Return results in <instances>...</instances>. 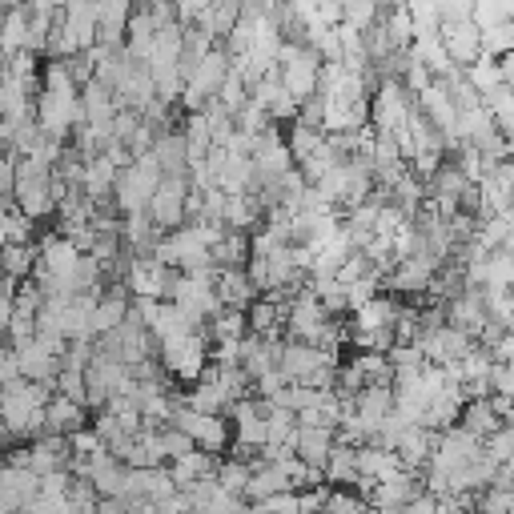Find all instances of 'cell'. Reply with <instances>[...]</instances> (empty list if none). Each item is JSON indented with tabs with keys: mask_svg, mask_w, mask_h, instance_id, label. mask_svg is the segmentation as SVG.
<instances>
[{
	"mask_svg": "<svg viewBox=\"0 0 514 514\" xmlns=\"http://www.w3.org/2000/svg\"><path fill=\"white\" fill-rule=\"evenodd\" d=\"M161 177H165V169H161V161L153 153H141L129 165H121L117 169V185H113V197H117L121 213H141L149 205V197L157 193Z\"/></svg>",
	"mask_w": 514,
	"mask_h": 514,
	"instance_id": "obj_1",
	"label": "cell"
},
{
	"mask_svg": "<svg viewBox=\"0 0 514 514\" xmlns=\"http://www.w3.org/2000/svg\"><path fill=\"white\" fill-rule=\"evenodd\" d=\"M229 69H233V53H229L225 45H213V49L201 57L197 73L185 81V93H181V105H185V113H197V109H205V105L217 97V89L225 85Z\"/></svg>",
	"mask_w": 514,
	"mask_h": 514,
	"instance_id": "obj_2",
	"label": "cell"
},
{
	"mask_svg": "<svg viewBox=\"0 0 514 514\" xmlns=\"http://www.w3.org/2000/svg\"><path fill=\"white\" fill-rule=\"evenodd\" d=\"M33 113H37L41 129H45L49 137L65 141V145H69L73 129H77V125H85L81 93H53V89H41V93H37V105H33Z\"/></svg>",
	"mask_w": 514,
	"mask_h": 514,
	"instance_id": "obj_3",
	"label": "cell"
},
{
	"mask_svg": "<svg viewBox=\"0 0 514 514\" xmlns=\"http://www.w3.org/2000/svg\"><path fill=\"white\" fill-rule=\"evenodd\" d=\"M414 105H418V97H414L398 77H382L378 89L370 93V125L398 133V129L406 125V117L414 113Z\"/></svg>",
	"mask_w": 514,
	"mask_h": 514,
	"instance_id": "obj_4",
	"label": "cell"
},
{
	"mask_svg": "<svg viewBox=\"0 0 514 514\" xmlns=\"http://www.w3.org/2000/svg\"><path fill=\"white\" fill-rule=\"evenodd\" d=\"M185 197H189V173H165L161 185H157V193H153L149 205H145V213L153 217V225H157L161 233H169V229H177V225L189 221Z\"/></svg>",
	"mask_w": 514,
	"mask_h": 514,
	"instance_id": "obj_5",
	"label": "cell"
},
{
	"mask_svg": "<svg viewBox=\"0 0 514 514\" xmlns=\"http://www.w3.org/2000/svg\"><path fill=\"white\" fill-rule=\"evenodd\" d=\"M173 422L181 426V430H189L193 434V442L197 446H205V450H213V454H225L229 446H233V430H229V414H201V410H193V406H177L173 410Z\"/></svg>",
	"mask_w": 514,
	"mask_h": 514,
	"instance_id": "obj_6",
	"label": "cell"
},
{
	"mask_svg": "<svg viewBox=\"0 0 514 514\" xmlns=\"http://www.w3.org/2000/svg\"><path fill=\"white\" fill-rule=\"evenodd\" d=\"M438 33H442V45H446V53H450V61L458 69H466V65H474L482 57V25L474 17H466V21H442Z\"/></svg>",
	"mask_w": 514,
	"mask_h": 514,
	"instance_id": "obj_7",
	"label": "cell"
},
{
	"mask_svg": "<svg viewBox=\"0 0 514 514\" xmlns=\"http://www.w3.org/2000/svg\"><path fill=\"white\" fill-rule=\"evenodd\" d=\"M446 322L462 326V330H466V334H474V342H478V334H482V330H486V322H490L482 286H462L454 298H446Z\"/></svg>",
	"mask_w": 514,
	"mask_h": 514,
	"instance_id": "obj_8",
	"label": "cell"
},
{
	"mask_svg": "<svg viewBox=\"0 0 514 514\" xmlns=\"http://www.w3.org/2000/svg\"><path fill=\"white\" fill-rule=\"evenodd\" d=\"M470 346H474V334H466V330L454 326V322H442V326H434L430 334H422V354H426V362H438V366L458 362Z\"/></svg>",
	"mask_w": 514,
	"mask_h": 514,
	"instance_id": "obj_9",
	"label": "cell"
},
{
	"mask_svg": "<svg viewBox=\"0 0 514 514\" xmlns=\"http://www.w3.org/2000/svg\"><path fill=\"white\" fill-rule=\"evenodd\" d=\"M326 362H342L338 354H330V350H322V346H314V342H298V338H286V346H282V354H278V366L286 370V378L290 382H306L318 366H326Z\"/></svg>",
	"mask_w": 514,
	"mask_h": 514,
	"instance_id": "obj_10",
	"label": "cell"
},
{
	"mask_svg": "<svg viewBox=\"0 0 514 514\" xmlns=\"http://www.w3.org/2000/svg\"><path fill=\"white\" fill-rule=\"evenodd\" d=\"M422 486H426V482H422V474H418V470L398 466L394 474H386V478H378V482H374V490H370V506H378V510H402V506H406Z\"/></svg>",
	"mask_w": 514,
	"mask_h": 514,
	"instance_id": "obj_11",
	"label": "cell"
},
{
	"mask_svg": "<svg viewBox=\"0 0 514 514\" xmlns=\"http://www.w3.org/2000/svg\"><path fill=\"white\" fill-rule=\"evenodd\" d=\"M257 105H262L278 125H290L294 117H298V97L286 89V81H282V73H266L262 81L253 85V93H249Z\"/></svg>",
	"mask_w": 514,
	"mask_h": 514,
	"instance_id": "obj_12",
	"label": "cell"
},
{
	"mask_svg": "<svg viewBox=\"0 0 514 514\" xmlns=\"http://www.w3.org/2000/svg\"><path fill=\"white\" fill-rule=\"evenodd\" d=\"M418 109H422V113H426V117L446 133V141H450V145L458 141V137H454V129H458V105H454V97H450V85H446V81H438V77H434V81L418 93Z\"/></svg>",
	"mask_w": 514,
	"mask_h": 514,
	"instance_id": "obj_13",
	"label": "cell"
},
{
	"mask_svg": "<svg viewBox=\"0 0 514 514\" xmlns=\"http://www.w3.org/2000/svg\"><path fill=\"white\" fill-rule=\"evenodd\" d=\"M93 422V410L85 406V402H77V398H69V394H53L49 398V406H45V430L49 434H77V430H85Z\"/></svg>",
	"mask_w": 514,
	"mask_h": 514,
	"instance_id": "obj_14",
	"label": "cell"
},
{
	"mask_svg": "<svg viewBox=\"0 0 514 514\" xmlns=\"http://www.w3.org/2000/svg\"><path fill=\"white\" fill-rule=\"evenodd\" d=\"M434 442H438V430H430L426 422H414V426H406L402 434H398V442H394V454H398V462L406 466V470H426V462H430V454H434Z\"/></svg>",
	"mask_w": 514,
	"mask_h": 514,
	"instance_id": "obj_15",
	"label": "cell"
},
{
	"mask_svg": "<svg viewBox=\"0 0 514 514\" xmlns=\"http://www.w3.org/2000/svg\"><path fill=\"white\" fill-rule=\"evenodd\" d=\"M0 494L13 502V510H25L37 494H41V474L33 466H17V462H0Z\"/></svg>",
	"mask_w": 514,
	"mask_h": 514,
	"instance_id": "obj_16",
	"label": "cell"
},
{
	"mask_svg": "<svg viewBox=\"0 0 514 514\" xmlns=\"http://www.w3.org/2000/svg\"><path fill=\"white\" fill-rule=\"evenodd\" d=\"M17 350V362H21V374L25 378H37V382H53L57 374H61V354H53L41 338H29V342H21V346H13Z\"/></svg>",
	"mask_w": 514,
	"mask_h": 514,
	"instance_id": "obj_17",
	"label": "cell"
},
{
	"mask_svg": "<svg viewBox=\"0 0 514 514\" xmlns=\"http://www.w3.org/2000/svg\"><path fill=\"white\" fill-rule=\"evenodd\" d=\"M133 0H97V45H125Z\"/></svg>",
	"mask_w": 514,
	"mask_h": 514,
	"instance_id": "obj_18",
	"label": "cell"
},
{
	"mask_svg": "<svg viewBox=\"0 0 514 514\" xmlns=\"http://www.w3.org/2000/svg\"><path fill=\"white\" fill-rule=\"evenodd\" d=\"M217 466H221V454H213V450H205V446H193L189 454H181V458L169 462V470H173V478H177V490H193V482L213 478Z\"/></svg>",
	"mask_w": 514,
	"mask_h": 514,
	"instance_id": "obj_19",
	"label": "cell"
},
{
	"mask_svg": "<svg viewBox=\"0 0 514 514\" xmlns=\"http://www.w3.org/2000/svg\"><path fill=\"white\" fill-rule=\"evenodd\" d=\"M394 318H398V302L390 298V294H374L370 302H362V306H354L350 310V334H366V330H382V326H394Z\"/></svg>",
	"mask_w": 514,
	"mask_h": 514,
	"instance_id": "obj_20",
	"label": "cell"
},
{
	"mask_svg": "<svg viewBox=\"0 0 514 514\" xmlns=\"http://www.w3.org/2000/svg\"><path fill=\"white\" fill-rule=\"evenodd\" d=\"M334 442H338L334 426H302V422H298L294 450H298V458H302V462H310V466H322V470H326Z\"/></svg>",
	"mask_w": 514,
	"mask_h": 514,
	"instance_id": "obj_21",
	"label": "cell"
},
{
	"mask_svg": "<svg viewBox=\"0 0 514 514\" xmlns=\"http://www.w3.org/2000/svg\"><path fill=\"white\" fill-rule=\"evenodd\" d=\"M37 262H41V241H0V270L9 278L17 282L33 278Z\"/></svg>",
	"mask_w": 514,
	"mask_h": 514,
	"instance_id": "obj_22",
	"label": "cell"
},
{
	"mask_svg": "<svg viewBox=\"0 0 514 514\" xmlns=\"http://www.w3.org/2000/svg\"><path fill=\"white\" fill-rule=\"evenodd\" d=\"M153 157L161 161L165 173H189V141H185V129L181 125L161 129L157 141H153Z\"/></svg>",
	"mask_w": 514,
	"mask_h": 514,
	"instance_id": "obj_23",
	"label": "cell"
},
{
	"mask_svg": "<svg viewBox=\"0 0 514 514\" xmlns=\"http://www.w3.org/2000/svg\"><path fill=\"white\" fill-rule=\"evenodd\" d=\"M213 286H217L221 306H241V310H249V302L257 298V290H253L245 266H217V282H213Z\"/></svg>",
	"mask_w": 514,
	"mask_h": 514,
	"instance_id": "obj_24",
	"label": "cell"
},
{
	"mask_svg": "<svg viewBox=\"0 0 514 514\" xmlns=\"http://www.w3.org/2000/svg\"><path fill=\"white\" fill-rule=\"evenodd\" d=\"M470 434H478V438H486V434H494L506 418H502V410H498V402H494V394H482V398H466V406H462V418H458Z\"/></svg>",
	"mask_w": 514,
	"mask_h": 514,
	"instance_id": "obj_25",
	"label": "cell"
},
{
	"mask_svg": "<svg viewBox=\"0 0 514 514\" xmlns=\"http://www.w3.org/2000/svg\"><path fill=\"white\" fill-rule=\"evenodd\" d=\"M117 169H121V165H117L109 153H93V157L85 161V197H89V201L109 197L113 185H117Z\"/></svg>",
	"mask_w": 514,
	"mask_h": 514,
	"instance_id": "obj_26",
	"label": "cell"
},
{
	"mask_svg": "<svg viewBox=\"0 0 514 514\" xmlns=\"http://www.w3.org/2000/svg\"><path fill=\"white\" fill-rule=\"evenodd\" d=\"M326 478H330L334 486H354V482H358V446L334 442L330 462H326Z\"/></svg>",
	"mask_w": 514,
	"mask_h": 514,
	"instance_id": "obj_27",
	"label": "cell"
},
{
	"mask_svg": "<svg viewBox=\"0 0 514 514\" xmlns=\"http://www.w3.org/2000/svg\"><path fill=\"white\" fill-rule=\"evenodd\" d=\"M402 462H398V454L390 450V446H374V442H362L358 446V474H366V478H386V474H394Z\"/></svg>",
	"mask_w": 514,
	"mask_h": 514,
	"instance_id": "obj_28",
	"label": "cell"
},
{
	"mask_svg": "<svg viewBox=\"0 0 514 514\" xmlns=\"http://www.w3.org/2000/svg\"><path fill=\"white\" fill-rule=\"evenodd\" d=\"M25 45H29V5H17V9H9L5 29H0V53L13 57Z\"/></svg>",
	"mask_w": 514,
	"mask_h": 514,
	"instance_id": "obj_29",
	"label": "cell"
},
{
	"mask_svg": "<svg viewBox=\"0 0 514 514\" xmlns=\"http://www.w3.org/2000/svg\"><path fill=\"white\" fill-rule=\"evenodd\" d=\"M209 253H213V262H217V266H245V262H249V253H253V245H249V233L225 229V237H221Z\"/></svg>",
	"mask_w": 514,
	"mask_h": 514,
	"instance_id": "obj_30",
	"label": "cell"
},
{
	"mask_svg": "<svg viewBox=\"0 0 514 514\" xmlns=\"http://www.w3.org/2000/svg\"><path fill=\"white\" fill-rule=\"evenodd\" d=\"M462 73H466V81H470L482 97H486L490 89H498V85H502V65H498V57H490V53H482V57H478L474 65H466Z\"/></svg>",
	"mask_w": 514,
	"mask_h": 514,
	"instance_id": "obj_31",
	"label": "cell"
},
{
	"mask_svg": "<svg viewBox=\"0 0 514 514\" xmlns=\"http://www.w3.org/2000/svg\"><path fill=\"white\" fill-rule=\"evenodd\" d=\"M157 442H161V450H165V458L173 462V458H181V454H189L197 442H193V434L189 430H181L177 422H165L161 430H157Z\"/></svg>",
	"mask_w": 514,
	"mask_h": 514,
	"instance_id": "obj_32",
	"label": "cell"
},
{
	"mask_svg": "<svg viewBox=\"0 0 514 514\" xmlns=\"http://www.w3.org/2000/svg\"><path fill=\"white\" fill-rule=\"evenodd\" d=\"M482 450L494 458V462H510L514 458V422H502L494 434L482 438Z\"/></svg>",
	"mask_w": 514,
	"mask_h": 514,
	"instance_id": "obj_33",
	"label": "cell"
},
{
	"mask_svg": "<svg viewBox=\"0 0 514 514\" xmlns=\"http://www.w3.org/2000/svg\"><path fill=\"white\" fill-rule=\"evenodd\" d=\"M217 101L237 117V109L249 101V85H245V77L237 73V69H229V77H225V85L217 89Z\"/></svg>",
	"mask_w": 514,
	"mask_h": 514,
	"instance_id": "obj_34",
	"label": "cell"
},
{
	"mask_svg": "<svg viewBox=\"0 0 514 514\" xmlns=\"http://www.w3.org/2000/svg\"><path fill=\"white\" fill-rule=\"evenodd\" d=\"M342 21L366 33L370 25L382 21V9H378V0H346V17H342Z\"/></svg>",
	"mask_w": 514,
	"mask_h": 514,
	"instance_id": "obj_35",
	"label": "cell"
},
{
	"mask_svg": "<svg viewBox=\"0 0 514 514\" xmlns=\"http://www.w3.org/2000/svg\"><path fill=\"white\" fill-rule=\"evenodd\" d=\"M510 49H514V21L482 29V53H490V57H502V53H510Z\"/></svg>",
	"mask_w": 514,
	"mask_h": 514,
	"instance_id": "obj_36",
	"label": "cell"
},
{
	"mask_svg": "<svg viewBox=\"0 0 514 514\" xmlns=\"http://www.w3.org/2000/svg\"><path fill=\"white\" fill-rule=\"evenodd\" d=\"M362 506H370V502L354 486H330V494H326V510H334V514H354Z\"/></svg>",
	"mask_w": 514,
	"mask_h": 514,
	"instance_id": "obj_37",
	"label": "cell"
},
{
	"mask_svg": "<svg viewBox=\"0 0 514 514\" xmlns=\"http://www.w3.org/2000/svg\"><path fill=\"white\" fill-rule=\"evenodd\" d=\"M490 394H502V398H514V362H498L490 366Z\"/></svg>",
	"mask_w": 514,
	"mask_h": 514,
	"instance_id": "obj_38",
	"label": "cell"
},
{
	"mask_svg": "<svg viewBox=\"0 0 514 514\" xmlns=\"http://www.w3.org/2000/svg\"><path fill=\"white\" fill-rule=\"evenodd\" d=\"M13 378H21V362H17V350L9 346V350H0V386Z\"/></svg>",
	"mask_w": 514,
	"mask_h": 514,
	"instance_id": "obj_39",
	"label": "cell"
},
{
	"mask_svg": "<svg viewBox=\"0 0 514 514\" xmlns=\"http://www.w3.org/2000/svg\"><path fill=\"white\" fill-rule=\"evenodd\" d=\"M382 13H394V9H406V0H378Z\"/></svg>",
	"mask_w": 514,
	"mask_h": 514,
	"instance_id": "obj_40",
	"label": "cell"
},
{
	"mask_svg": "<svg viewBox=\"0 0 514 514\" xmlns=\"http://www.w3.org/2000/svg\"><path fill=\"white\" fill-rule=\"evenodd\" d=\"M9 346H13V342H9V334H5V330H0V350H9Z\"/></svg>",
	"mask_w": 514,
	"mask_h": 514,
	"instance_id": "obj_41",
	"label": "cell"
},
{
	"mask_svg": "<svg viewBox=\"0 0 514 514\" xmlns=\"http://www.w3.org/2000/svg\"><path fill=\"white\" fill-rule=\"evenodd\" d=\"M506 466H510V470H514V458H510V462H506Z\"/></svg>",
	"mask_w": 514,
	"mask_h": 514,
	"instance_id": "obj_42",
	"label": "cell"
}]
</instances>
